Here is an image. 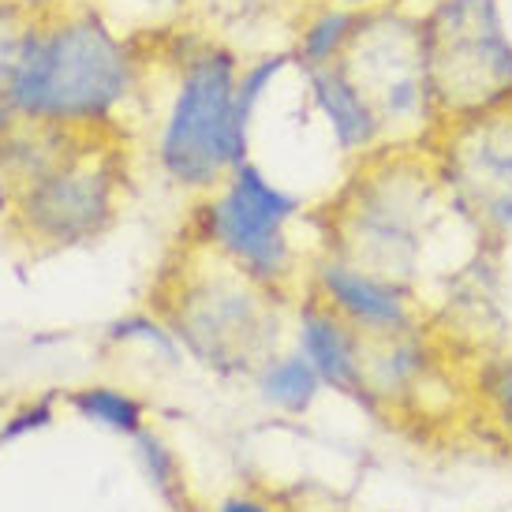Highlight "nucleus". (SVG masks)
<instances>
[{
  "mask_svg": "<svg viewBox=\"0 0 512 512\" xmlns=\"http://www.w3.org/2000/svg\"><path fill=\"white\" fill-rule=\"evenodd\" d=\"M143 4H184V0H143Z\"/></svg>",
  "mask_w": 512,
  "mask_h": 512,
  "instance_id": "4be33fe9",
  "label": "nucleus"
},
{
  "mask_svg": "<svg viewBox=\"0 0 512 512\" xmlns=\"http://www.w3.org/2000/svg\"><path fill=\"white\" fill-rule=\"evenodd\" d=\"M359 15L363 8H344V4H329L318 0L314 8L296 30V42H292V64L299 72H314V68H326L337 64L344 57V49L352 42V34L359 27Z\"/></svg>",
  "mask_w": 512,
  "mask_h": 512,
  "instance_id": "ddd939ff",
  "label": "nucleus"
},
{
  "mask_svg": "<svg viewBox=\"0 0 512 512\" xmlns=\"http://www.w3.org/2000/svg\"><path fill=\"white\" fill-rule=\"evenodd\" d=\"M303 83H307V98H311L314 113L326 120L333 146L344 157H367L370 150L389 143L374 105L356 86V79L344 72L341 60L326 64V68H314V72H303Z\"/></svg>",
  "mask_w": 512,
  "mask_h": 512,
  "instance_id": "f8f14e48",
  "label": "nucleus"
},
{
  "mask_svg": "<svg viewBox=\"0 0 512 512\" xmlns=\"http://www.w3.org/2000/svg\"><path fill=\"white\" fill-rule=\"evenodd\" d=\"M72 408L83 415L86 423H98V427L128 434V438H135L143 430L146 419L143 400H135L131 393L116 389V385H83V389H75Z\"/></svg>",
  "mask_w": 512,
  "mask_h": 512,
  "instance_id": "2eb2a0df",
  "label": "nucleus"
},
{
  "mask_svg": "<svg viewBox=\"0 0 512 512\" xmlns=\"http://www.w3.org/2000/svg\"><path fill=\"white\" fill-rule=\"evenodd\" d=\"M243 60L225 45H199L180 60L169 113L157 135V165L176 187L210 195L247 161L236 128V79Z\"/></svg>",
  "mask_w": 512,
  "mask_h": 512,
  "instance_id": "7ed1b4c3",
  "label": "nucleus"
},
{
  "mask_svg": "<svg viewBox=\"0 0 512 512\" xmlns=\"http://www.w3.org/2000/svg\"><path fill=\"white\" fill-rule=\"evenodd\" d=\"M101 128L105 124H64L49 157L23 176L19 214L27 221L30 236L68 247L94 240L113 225L120 169L113 154L116 146L98 139Z\"/></svg>",
  "mask_w": 512,
  "mask_h": 512,
  "instance_id": "423d86ee",
  "label": "nucleus"
},
{
  "mask_svg": "<svg viewBox=\"0 0 512 512\" xmlns=\"http://www.w3.org/2000/svg\"><path fill=\"white\" fill-rule=\"evenodd\" d=\"M434 157L445 206L475 228L483 243L512 236V101L449 120L423 143Z\"/></svg>",
  "mask_w": 512,
  "mask_h": 512,
  "instance_id": "1a4fd4ad",
  "label": "nucleus"
},
{
  "mask_svg": "<svg viewBox=\"0 0 512 512\" xmlns=\"http://www.w3.org/2000/svg\"><path fill=\"white\" fill-rule=\"evenodd\" d=\"M311 296L322 299L329 311L341 314L363 337H393V333H412L423 326L412 288L385 281L378 273L363 270L356 262H344L337 255L314 262Z\"/></svg>",
  "mask_w": 512,
  "mask_h": 512,
  "instance_id": "9d476101",
  "label": "nucleus"
},
{
  "mask_svg": "<svg viewBox=\"0 0 512 512\" xmlns=\"http://www.w3.org/2000/svg\"><path fill=\"white\" fill-rule=\"evenodd\" d=\"M363 348L367 337L356 326H348L341 314L329 311L322 299L307 296L299 307V352L307 356L326 389L359 400L374 412V400L363 374Z\"/></svg>",
  "mask_w": 512,
  "mask_h": 512,
  "instance_id": "9b49d317",
  "label": "nucleus"
},
{
  "mask_svg": "<svg viewBox=\"0 0 512 512\" xmlns=\"http://www.w3.org/2000/svg\"><path fill=\"white\" fill-rule=\"evenodd\" d=\"M299 210L303 202L292 191L243 161L202 206V240L255 285L281 292L296 277V247L288 240V225Z\"/></svg>",
  "mask_w": 512,
  "mask_h": 512,
  "instance_id": "6e6552de",
  "label": "nucleus"
},
{
  "mask_svg": "<svg viewBox=\"0 0 512 512\" xmlns=\"http://www.w3.org/2000/svg\"><path fill=\"white\" fill-rule=\"evenodd\" d=\"M292 68V53H270V57H258L251 64H243L240 68V79H236V128L240 135L251 143V128H255V113L262 98H266V90L277 83V75Z\"/></svg>",
  "mask_w": 512,
  "mask_h": 512,
  "instance_id": "dca6fc26",
  "label": "nucleus"
},
{
  "mask_svg": "<svg viewBox=\"0 0 512 512\" xmlns=\"http://www.w3.org/2000/svg\"><path fill=\"white\" fill-rule=\"evenodd\" d=\"M419 30L438 124L512 101V30L501 0H430Z\"/></svg>",
  "mask_w": 512,
  "mask_h": 512,
  "instance_id": "20e7f679",
  "label": "nucleus"
},
{
  "mask_svg": "<svg viewBox=\"0 0 512 512\" xmlns=\"http://www.w3.org/2000/svg\"><path fill=\"white\" fill-rule=\"evenodd\" d=\"M329 4H344V8H378V4H408V0H329Z\"/></svg>",
  "mask_w": 512,
  "mask_h": 512,
  "instance_id": "412c9836",
  "label": "nucleus"
},
{
  "mask_svg": "<svg viewBox=\"0 0 512 512\" xmlns=\"http://www.w3.org/2000/svg\"><path fill=\"white\" fill-rule=\"evenodd\" d=\"M445 191L423 143H385L359 157L329 206V251L412 288Z\"/></svg>",
  "mask_w": 512,
  "mask_h": 512,
  "instance_id": "f03ea898",
  "label": "nucleus"
},
{
  "mask_svg": "<svg viewBox=\"0 0 512 512\" xmlns=\"http://www.w3.org/2000/svg\"><path fill=\"white\" fill-rule=\"evenodd\" d=\"M341 64L374 105L389 143H427L430 131L438 128V116L430 98L423 30L415 8H363Z\"/></svg>",
  "mask_w": 512,
  "mask_h": 512,
  "instance_id": "0eeeda50",
  "label": "nucleus"
},
{
  "mask_svg": "<svg viewBox=\"0 0 512 512\" xmlns=\"http://www.w3.org/2000/svg\"><path fill=\"white\" fill-rule=\"evenodd\" d=\"M258 389L273 408L303 415L326 385H322L318 370L307 363L303 352H288V356H270L258 367Z\"/></svg>",
  "mask_w": 512,
  "mask_h": 512,
  "instance_id": "4468645a",
  "label": "nucleus"
},
{
  "mask_svg": "<svg viewBox=\"0 0 512 512\" xmlns=\"http://www.w3.org/2000/svg\"><path fill=\"white\" fill-rule=\"evenodd\" d=\"M273 292L217 255L214 270L184 277L165 307L169 333L191 356L221 374L258 370L273 356L277 314Z\"/></svg>",
  "mask_w": 512,
  "mask_h": 512,
  "instance_id": "39448f33",
  "label": "nucleus"
},
{
  "mask_svg": "<svg viewBox=\"0 0 512 512\" xmlns=\"http://www.w3.org/2000/svg\"><path fill=\"white\" fill-rule=\"evenodd\" d=\"M479 404L486 419L512 441V359H498L479 374Z\"/></svg>",
  "mask_w": 512,
  "mask_h": 512,
  "instance_id": "a211bd4d",
  "label": "nucleus"
},
{
  "mask_svg": "<svg viewBox=\"0 0 512 512\" xmlns=\"http://www.w3.org/2000/svg\"><path fill=\"white\" fill-rule=\"evenodd\" d=\"M139 64L98 12H60L0 49V101L30 124H109Z\"/></svg>",
  "mask_w": 512,
  "mask_h": 512,
  "instance_id": "f257e3e1",
  "label": "nucleus"
},
{
  "mask_svg": "<svg viewBox=\"0 0 512 512\" xmlns=\"http://www.w3.org/2000/svg\"><path fill=\"white\" fill-rule=\"evenodd\" d=\"M217 512H273L266 501H258V498H243V494H236V498H228L221 501V509Z\"/></svg>",
  "mask_w": 512,
  "mask_h": 512,
  "instance_id": "aec40b11",
  "label": "nucleus"
},
{
  "mask_svg": "<svg viewBox=\"0 0 512 512\" xmlns=\"http://www.w3.org/2000/svg\"><path fill=\"white\" fill-rule=\"evenodd\" d=\"M49 419H53V408H49V400H38V404H30V408H23L19 415H12V423L4 427L0 441L19 438V434H27L30 427H45Z\"/></svg>",
  "mask_w": 512,
  "mask_h": 512,
  "instance_id": "6ab92c4d",
  "label": "nucleus"
},
{
  "mask_svg": "<svg viewBox=\"0 0 512 512\" xmlns=\"http://www.w3.org/2000/svg\"><path fill=\"white\" fill-rule=\"evenodd\" d=\"M135 449H139V460H143L150 483L157 486V494L169 501V505H180V490H184V479H180V464L165 441L150 434V430H139L135 434Z\"/></svg>",
  "mask_w": 512,
  "mask_h": 512,
  "instance_id": "f3484780",
  "label": "nucleus"
}]
</instances>
